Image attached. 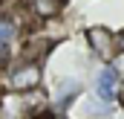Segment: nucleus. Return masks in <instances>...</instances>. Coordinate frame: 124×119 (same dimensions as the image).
I'll use <instances>...</instances> for the list:
<instances>
[{"label":"nucleus","instance_id":"nucleus-3","mask_svg":"<svg viewBox=\"0 0 124 119\" xmlns=\"http://www.w3.org/2000/svg\"><path fill=\"white\" fill-rule=\"evenodd\" d=\"M87 44H90V50H93L95 58L107 61V64L116 58V52H118L116 32L110 29V26H87Z\"/></svg>","mask_w":124,"mask_h":119},{"label":"nucleus","instance_id":"nucleus-9","mask_svg":"<svg viewBox=\"0 0 124 119\" xmlns=\"http://www.w3.org/2000/svg\"><path fill=\"white\" fill-rule=\"evenodd\" d=\"M38 119H52V116H38Z\"/></svg>","mask_w":124,"mask_h":119},{"label":"nucleus","instance_id":"nucleus-2","mask_svg":"<svg viewBox=\"0 0 124 119\" xmlns=\"http://www.w3.org/2000/svg\"><path fill=\"white\" fill-rule=\"evenodd\" d=\"M35 93H15V90H6L3 93V102H0V119H29L38 105H35Z\"/></svg>","mask_w":124,"mask_h":119},{"label":"nucleus","instance_id":"nucleus-1","mask_svg":"<svg viewBox=\"0 0 124 119\" xmlns=\"http://www.w3.org/2000/svg\"><path fill=\"white\" fill-rule=\"evenodd\" d=\"M40 79H43L40 61L38 58H20L15 67L6 70L3 84H6V90H15V93H35L40 87Z\"/></svg>","mask_w":124,"mask_h":119},{"label":"nucleus","instance_id":"nucleus-6","mask_svg":"<svg viewBox=\"0 0 124 119\" xmlns=\"http://www.w3.org/2000/svg\"><path fill=\"white\" fill-rule=\"evenodd\" d=\"M110 67H113V73L118 76V81L124 84V52H116V58L110 61Z\"/></svg>","mask_w":124,"mask_h":119},{"label":"nucleus","instance_id":"nucleus-8","mask_svg":"<svg viewBox=\"0 0 124 119\" xmlns=\"http://www.w3.org/2000/svg\"><path fill=\"white\" fill-rule=\"evenodd\" d=\"M118 105L124 108V84H121V90H118Z\"/></svg>","mask_w":124,"mask_h":119},{"label":"nucleus","instance_id":"nucleus-7","mask_svg":"<svg viewBox=\"0 0 124 119\" xmlns=\"http://www.w3.org/2000/svg\"><path fill=\"white\" fill-rule=\"evenodd\" d=\"M116 47H118V52H124V29L116 32Z\"/></svg>","mask_w":124,"mask_h":119},{"label":"nucleus","instance_id":"nucleus-5","mask_svg":"<svg viewBox=\"0 0 124 119\" xmlns=\"http://www.w3.org/2000/svg\"><path fill=\"white\" fill-rule=\"evenodd\" d=\"M26 9L38 20H52L55 15H61L63 0H26Z\"/></svg>","mask_w":124,"mask_h":119},{"label":"nucleus","instance_id":"nucleus-4","mask_svg":"<svg viewBox=\"0 0 124 119\" xmlns=\"http://www.w3.org/2000/svg\"><path fill=\"white\" fill-rule=\"evenodd\" d=\"M93 87H95V99H98V102L113 105V102L118 99V90H121V84H118V76L113 73V67L107 64V67H104V70L95 76Z\"/></svg>","mask_w":124,"mask_h":119}]
</instances>
